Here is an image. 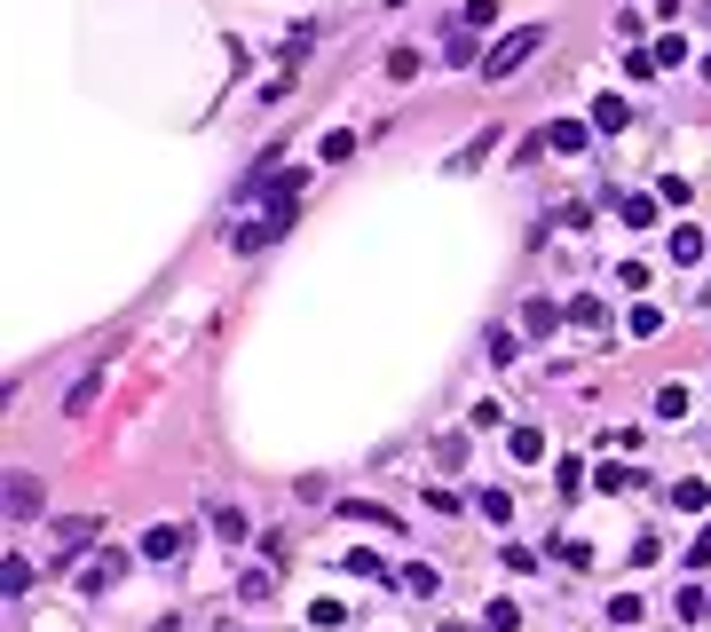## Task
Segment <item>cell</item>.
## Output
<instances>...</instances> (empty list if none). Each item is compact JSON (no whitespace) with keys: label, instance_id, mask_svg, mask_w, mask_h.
Instances as JSON below:
<instances>
[{"label":"cell","instance_id":"cell-1","mask_svg":"<svg viewBox=\"0 0 711 632\" xmlns=\"http://www.w3.org/2000/svg\"><path fill=\"white\" fill-rule=\"evenodd\" d=\"M537 40H545V24H522V32H506V40L482 56V79H514V71L537 56Z\"/></svg>","mask_w":711,"mask_h":632},{"label":"cell","instance_id":"cell-2","mask_svg":"<svg viewBox=\"0 0 711 632\" xmlns=\"http://www.w3.org/2000/svg\"><path fill=\"white\" fill-rule=\"evenodd\" d=\"M8 514H40V482L32 474H8Z\"/></svg>","mask_w":711,"mask_h":632},{"label":"cell","instance_id":"cell-3","mask_svg":"<svg viewBox=\"0 0 711 632\" xmlns=\"http://www.w3.org/2000/svg\"><path fill=\"white\" fill-rule=\"evenodd\" d=\"M553 324H561V316H553V308H545V300H522V332H530V341H545V332H553Z\"/></svg>","mask_w":711,"mask_h":632},{"label":"cell","instance_id":"cell-4","mask_svg":"<svg viewBox=\"0 0 711 632\" xmlns=\"http://www.w3.org/2000/svg\"><path fill=\"white\" fill-rule=\"evenodd\" d=\"M592 127H601V135H609V127H625V95H601V103H592Z\"/></svg>","mask_w":711,"mask_h":632},{"label":"cell","instance_id":"cell-5","mask_svg":"<svg viewBox=\"0 0 711 632\" xmlns=\"http://www.w3.org/2000/svg\"><path fill=\"white\" fill-rule=\"evenodd\" d=\"M490 16H498V0H467V8H459V24H467V32H474V24H490Z\"/></svg>","mask_w":711,"mask_h":632}]
</instances>
